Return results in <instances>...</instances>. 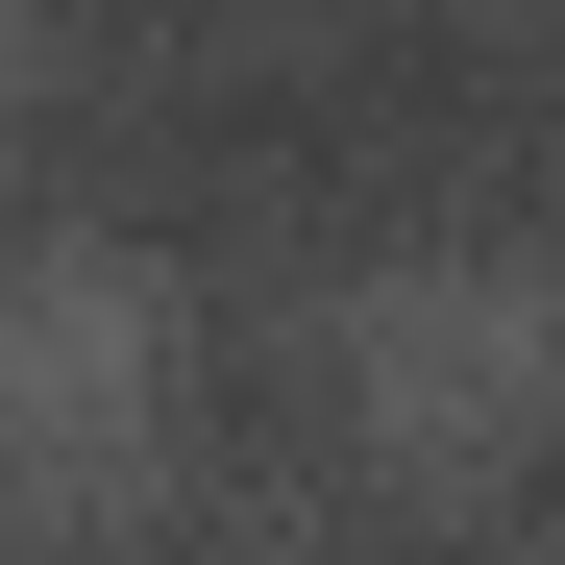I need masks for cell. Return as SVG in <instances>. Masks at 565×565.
I'll return each instance as SVG.
<instances>
[{
    "label": "cell",
    "instance_id": "1",
    "mask_svg": "<svg viewBox=\"0 0 565 565\" xmlns=\"http://www.w3.org/2000/svg\"><path fill=\"white\" fill-rule=\"evenodd\" d=\"M148 270L124 246H50L0 270V492H99V467H148Z\"/></svg>",
    "mask_w": 565,
    "mask_h": 565
}]
</instances>
